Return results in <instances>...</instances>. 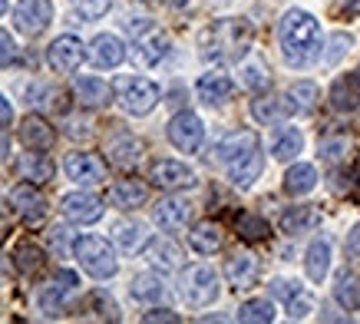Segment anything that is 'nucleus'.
I'll use <instances>...</instances> for the list:
<instances>
[{"mask_svg":"<svg viewBox=\"0 0 360 324\" xmlns=\"http://www.w3.org/2000/svg\"><path fill=\"white\" fill-rule=\"evenodd\" d=\"M278 37H281V54L291 66H307L314 63L317 54H321V23L311 17L307 11H288L284 13L281 27H278Z\"/></svg>","mask_w":360,"mask_h":324,"instance_id":"nucleus-1","label":"nucleus"},{"mask_svg":"<svg viewBox=\"0 0 360 324\" xmlns=\"http://www.w3.org/2000/svg\"><path fill=\"white\" fill-rule=\"evenodd\" d=\"M251 44V27L238 17L215 20L202 33V56L205 60H241Z\"/></svg>","mask_w":360,"mask_h":324,"instance_id":"nucleus-2","label":"nucleus"},{"mask_svg":"<svg viewBox=\"0 0 360 324\" xmlns=\"http://www.w3.org/2000/svg\"><path fill=\"white\" fill-rule=\"evenodd\" d=\"M73 255H77L79 268L93 275V278H112L116 275V251L110 249V242L99 235H83L73 242Z\"/></svg>","mask_w":360,"mask_h":324,"instance_id":"nucleus-3","label":"nucleus"},{"mask_svg":"<svg viewBox=\"0 0 360 324\" xmlns=\"http://www.w3.org/2000/svg\"><path fill=\"white\" fill-rule=\"evenodd\" d=\"M112 89H116L120 106L126 113H132V116H146L159 103V87H155L153 80H146V76H120Z\"/></svg>","mask_w":360,"mask_h":324,"instance_id":"nucleus-4","label":"nucleus"},{"mask_svg":"<svg viewBox=\"0 0 360 324\" xmlns=\"http://www.w3.org/2000/svg\"><path fill=\"white\" fill-rule=\"evenodd\" d=\"M219 275L208 268V265H192V268L182 271V298H186L192 308H205V304L219 301Z\"/></svg>","mask_w":360,"mask_h":324,"instance_id":"nucleus-5","label":"nucleus"},{"mask_svg":"<svg viewBox=\"0 0 360 324\" xmlns=\"http://www.w3.org/2000/svg\"><path fill=\"white\" fill-rule=\"evenodd\" d=\"M169 142L182 152H198L205 142V126L195 113H179L169 119Z\"/></svg>","mask_w":360,"mask_h":324,"instance_id":"nucleus-6","label":"nucleus"},{"mask_svg":"<svg viewBox=\"0 0 360 324\" xmlns=\"http://www.w3.org/2000/svg\"><path fill=\"white\" fill-rule=\"evenodd\" d=\"M103 149H106V156H110L112 166H120V169H132V166L139 162V156H142V142L136 139L129 130L116 126V130L106 136Z\"/></svg>","mask_w":360,"mask_h":324,"instance_id":"nucleus-7","label":"nucleus"},{"mask_svg":"<svg viewBox=\"0 0 360 324\" xmlns=\"http://www.w3.org/2000/svg\"><path fill=\"white\" fill-rule=\"evenodd\" d=\"M63 169H66V175L79 185H96L106 179V162L99 159V156H93V152H70L63 162Z\"/></svg>","mask_w":360,"mask_h":324,"instance_id":"nucleus-8","label":"nucleus"},{"mask_svg":"<svg viewBox=\"0 0 360 324\" xmlns=\"http://www.w3.org/2000/svg\"><path fill=\"white\" fill-rule=\"evenodd\" d=\"M53 20V7L50 0H20L17 4V30L27 33V37H37L44 33Z\"/></svg>","mask_w":360,"mask_h":324,"instance_id":"nucleus-9","label":"nucleus"},{"mask_svg":"<svg viewBox=\"0 0 360 324\" xmlns=\"http://www.w3.org/2000/svg\"><path fill=\"white\" fill-rule=\"evenodd\" d=\"M149 179H153L159 189H169V192H175V189H192V185H195V173L188 169L186 162H175V159H159L153 166Z\"/></svg>","mask_w":360,"mask_h":324,"instance_id":"nucleus-10","label":"nucleus"},{"mask_svg":"<svg viewBox=\"0 0 360 324\" xmlns=\"http://www.w3.org/2000/svg\"><path fill=\"white\" fill-rule=\"evenodd\" d=\"M63 216L70 222H77V225H89V222H96L103 216V199L93 192H70L63 195Z\"/></svg>","mask_w":360,"mask_h":324,"instance_id":"nucleus-11","label":"nucleus"},{"mask_svg":"<svg viewBox=\"0 0 360 324\" xmlns=\"http://www.w3.org/2000/svg\"><path fill=\"white\" fill-rule=\"evenodd\" d=\"M50 66H53L56 73H73L83 60V44H79L73 33H63V37H56L53 44H50V54H46Z\"/></svg>","mask_w":360,"mask_h":324,"instance_id":"nucleus-12","label":"nucleus"},{"mask_svg":"<svg viewBox=\"0 0 360 324\" xmlns=\"http://www.w3.org/2000/svg\"><path fill=\"white\" fill-rule=\"evenodd\" d=\"M153 218L162 232H182L188 225V218H192V206H188L186 199H162L155 206Z\"/></svg>","mask_w":360,"mask_h":324,"instance_id":"nucleus-13","label":"nucleus"},{"mask_svg":"<svg viewBox=\"0 0 360 324\" xmlns=\"http://www.w3.org/2000/svg\"><path fill=\"white\" fill-rule=\"evenodd\" d=\"M89 60L103 70H112V66H120L126 60V44H122L116 33H99L93 46H89Z\"/></svg>","mask_w":360,"mask_h":324,"instance_id":"nucleus-14","label":"nucleus"},{"mask_svg":"<svg viewBox=\"0 0 360 324\" xmlns=\"http://www.w3.org/2000/svg\"><path fill=\"white\" fill-rule=\"evenodd\" d=\"M11 206L17 208V216L27 218V222H40L44 212H46V199L37 192L30 182H23V185H17V189L11 192Z\"/></svg>","mask_w":360,"mask_h":324,"instance_id":"nucleus-15","label":"nucleus"},{"mask_svg":"<svg viewBox=\"0 0 360 324\" xmlns=\"http://www.w3.org/2000/svg\"><path fill=\"white\" fill-rule=\"evenodd\" d=\"M291 113H297L291 96H258L251 103V116L258 119V123H264V126H274V123L288 119Z\"/></svg>","mask_w":360,"mask_h":324,"instance_id":"nucleus-16","label":"nucleus"},{"mask_svg":"<svg viewBox=\"0 0 360 324\" xmlns=\"http://www.w3.org/2000/svg\"><path fill=\"white\" fill-rule=\"evenodd\" d=\"M262 166H264V159H262V149L255 146L251 152H245V156H238V159H231L229 166H225V173H229V179L235 185H241V189H248L258 175H262Z\"/></svg>","mask_w":360,"mask_h":324,"instance_id":"nucleus-17","label":"nucleus"},{"mask_svg":"<svg viewBox=\"0 0 360 324\" xmlns=\"http://www.w3.org/2000/svg\"><path fill=\"white\" fill-rule=\"evenodd\" d=\"M20 139L27 142V149L50 152L53 149V142H56V132L44 116H27L23 119V126H20Z\"/></svg>","mask_w":360,"mask_h":324,"instance_id":"nucleus-18","label":"nucleus"},{"mask_svg":"<svg viewBox=\"0 0 360 324\" xmlns=\"http://www.w3.org/2000/svg\"><path fill=\"white\" fill-rule=\"evenodd\" d=\"M225 278L235 285V288H251L255 278H258V258L251 251H235L225 265Z\"/></svg>","mask_w":360,"mask_h":324,"instance_id":"nucleus-19","label":"nucleus"},{"mask_svg":"<svg viewBox=\"0 0 360 324\" xmlns=\"http://www.w3.org/2000/svg\"><path fill=\"white\" fill-rule=\"evenodd\" d=\"M330 106L338 113H354L360 106V76H338L330 87Z\"/></svg>","mask_w":360,"mask_h":324,"instance_id":"nucleus-20","label":"nucleus"},{"mask_svg":"<svg viewBox=\"0 0 360 324\" xmlns=\"http://www.w3.org/2000/svg\"><path fill=\"white\" fill-rule=\"evenodd\" d=\"M317 222H321V212L314 206H291L281 216V232L288 235H304V232H314Z\"/></svg>","mask_w":360,"mask_h":324,"instance_id":"nucleus-21","label":"nucleus"},{"mask_svg":"<svg viewBox=\"0 0 360 324\" xmlns=\"http://www.w3.org/2000/svg\"><path fill=\"white\" fill-rule=\"evenodd\" d=\"M195 89H198V96L205 99L208 106H219V103H225V99L235 93V83H231L225 73H205L195 83Z\"/></svg>","mask_w":360,"mask_h":324,"instance_id":"nucleus-22","label":"nucleus"},{"mask_svg":"<svg viewBox=\"0 0 360 324\" xmlns=\"http://www.w3.org/2000/svg\"><path fill=\"white\" fill-rule=\"evenodd\" d=\"M304 268H307V278L311 281H324L330 271V242L328 238H314L307 245V255H304Z\"/></svg>","mask_w":360,"mask_h":324,"instance_id":"nucleus-23","label":"nucleus"},{"mask_svg":"<svg viewBox=\"0 0 360 324\" xmlns=\"http://www.w3.org/2000/svg\"><path fill=\"white\" fill-rule=\"evenodd\" d=\"M146 199H149V189L142 182H136V179H120L110 189V202L116 208H139Z\"/></svg>","mask_w":360,"mask_h":324,"instance_id":"nucleus-24","label":"nucleus"},{"mask_svg":"<svg viewBox=\"0 0 360 324\" xmlns=\"http://www.w3.org/2000/svg\"><path fill=\"white\" fill-rule=\"evenodd\" d=\"M258 146V136L248 130H238V132H231V136H225V139L219 142V162L221 166H229L231 159H238V156H245V152H251Z\"/></svg>","mask_w":360,"mask_h":324,"instance_id":"nucleus-25","label":"nucleus"},{"mask_svg":"<svg viewBox=\"0 0 360 324\" xmlns=\"http://www.w3.org/2000/svg\"><path fill=\"white\" fill-rule=\"evenodd\" d=\"M146 258L159 271H175L179 261H182V251H179V245L169 242V238H155V242H149V255H146Z\"/></svg>","mask_w":360,"mask_h":324,"instance_id":"nucleus-26","label":"nucleus"},{"mask_svg":"<svg viewBox=\"0 0 360 324\" xmlns=\"http://www.w3.org/2000/svg\"><path fill=\"white\" fill-rule=\"evenodd\" d=\"M20 175L23 179H30L33 185L50 182V179H53V162L46 159L44 152H37V149L23 152L20 156Z\"/></svg>","mask_w":360,"mask_h":324,"instance_id":"nucleus-27","label":"nucleus"},{"mask_svg":"<svg viewBox=\"0 0 360 324\" xmlns=\"http://www.w3.org/2000/svg\"><path fill=\"white\" fill-rule=\"evenodd\" d=\"M317 185V169L311 162H297L284 175V192L288 195H307Z\"/></svg>","mask_w":360,"mask_h":324,"instance_id":"nucleus-28","label":"nucleus"},{"mask_svg":"<svg viewBox=\"0 0 360 324\" xmlns=\"http://www.w3.org/2000/svg\"><path fill=\"white\" fill-rule=\"evenodd\" d=\"M139 60L146 66H155L159 60H162L165 54H169V37L165 33H159L153 27V30H146V33H139Z\"/></svg>","mask_w":360,"mask_h":324,"instance_id":"nucleus-29","label":"nucleus"},{"mask_svg":"<svg viewBox=\"0 0 360 324\" xmlns=\"http://www.w3.org/2000/svg\"><path fill=\"white\" fill-rule=\"evenodd\" d=\"M73 89H77V96L83 106H103V103H110V83H103V80H96V76H79L77 83H73Z\"/></svg>","mask_w":360,"mask_h":324,"instance_id":"nucleus-30","label":"nucleus"},{"mask_svg":"<svg viewBox=\"0 0 360 324\" xmlns=\"http://www.w3.org/2000/svg\"><path fill=\"white\" fill-rule=\"evenodd\" d=\"M188 245H192L198 255H215V251L221 249V228L215 225V222H202V225L192 228Z\"/></svg>","mask_w":360,"mask_h":324,"instance_id":"nucleus-31","label":"nucleus"},{"mask_svg":"<svg viewBox=\"0 0 360 324\" xmlns=\"http://www.w3.org/2000/svg\"><path fill=\"white\" fill-rule=\"evenodd\" d=\"M116 245L122 251H139L149 245V228L142 222H120L116 225Z\"/></svg>","mask_w":360,"mask_h":324,"instance_id":"nucleus-32","label":"nucleus"},{"mask_svg":"<svg viewBox=\"0 0 360 324\" xmlns=\"http://www.w3.org/2000/svg\"><path fill=\"white\" fill-rule=\"evenodd\" d=\"M301 146H304V136L295 130V126H288V130H281L278 136H274L271 142V152H274V159H281V162H291L301 152Z\"/></svg>","mask_w":360,"mask_h":324,"instance_id":"nucleus-33","label":"nucleus"},{"mask_svg":"<svg viewBox=\"0 0 360 324\" xmlns=\"http://www.w3.org/2000/svg\"><path fill=\"white\" fill-rule=\"evenodd\" d=\"M132 298H136V301H146V304L165 301L162 278H155V275H139V278H132Z\"/></svg>","mask_w":360,"mask_h":324,"instance_id":"nucleus-34","label":"nucleus"},{"mask_svg":"<svg viewBox=\"0 0 360 324\" xmlns=\"http://www.w3.org/2000/svg\"><path fill=\"white\" fill-rule=\"evenodd\" d=\"M334 298H338L340 308L357 311V308H360V278H357V275L344 271V275L338 278V285H334Z\"/></svg>","mask_w":360,"mask_h":324,"instance_id":"nucleus-35","label":"nucleus"},{"mask_svg":"<svg viewBox=\"0 0 360 324\" xmlns=\"http://www.w3.org/2000/svg\"><path fill=\"white\" fill-rule=\"evenodd\" d=\"M235 228H238V235L245 238V242H264L268 238V222H264L262 216H255V212H241L238 218H235Z\"/></svg>","mask_w":360,"mask_h":324,"instance_id":"nucleus-36","label":"nucleus"},{"mask_svg":"<svg viewBox=\"0 0 360 324\" xmlns=\"http://www.w3.org/2000/svg\"><path fill=\"white\" fill-rule=\"evenodd\" d=\"M238 321H258V324H268L274 321V304L268 298H251L238 308Z\"/></svg>","mask_w":360,"mask_h":324,"instance_id":"nucleus-37","label":"nucleus"},{"mask_svg":"<svg viewBox=\"0 0 360 324\" xmlns=\"http://www.w3.org/2000/svg\"><path fill=\"white\" fill-rule=\"evenodd\" d=\"M17 268H20L23 275H37V271L44 268V251H40V245L20 242V245H17Z\"/></svg>","mask_w":360,"mask_h":324,"instance_id":"nucleus-38","label":"nucleus"},{"mask_svg":"<svg viewBox=\"0 0 360 324\" xmlns=\"http://www.w3.org/2000/svg\"><path fill=\"white\" fill-rule=\"evenodd\" d=\"M288 96H291V103H295L297 113H311V109L317 106V87L311 83V80H301V83H295Z\"/></svg>","mask_w":360,"mask_h":324,"instance_id":"nucleus-39","label":"nucleus"},{"mask_svg":"<svg viewBox=\"0 0 360 324\" xmlns=\"http://www.w3.org/2000/svg\"><path fill=\"white\" fill-rule=\"evenodd\" d=\"M350 152V139L347 136H328V139H321V159L330 162V166H338V162L347 159Z\"/></svg>","mask_w":360,"mask_h":324,"instance_id":"nucleus-40","label":"nucleus"},{"mask_svg":"<svg viewBox=\"0 0 360 324\" xmlns=\"http://www.w3.org/2000/svg\"><path fill=\"white\" fill-rule=\"evenodd\" d=\"M112 0H73V7H77L83 17H89V20H99L103 13L110 11Z\"/></svg>","mask_w":360,"mask_h":324,"instance_id":"nucleus-41","label":"nucleus"},{"mask_svg":"<svg viewBox=\"0 0 360 324\" xmlns=\"http://www.w3.org/2000/svg\"><path fill=\"white\" fill-rule=\"evenodd\" d=\"M347 50H350V37H347V33H334V37H330V50L324 54V63L334 66L340 56L347 54Z\"/></svg>","mask_w":360,"mask_h":324,"instance_id":"nucleus-42","label":"nucleus"},{"mask_svg":"<svg viewBox=\"0 0 360 324\" xmlns=\"http://www.w3.org/2000/svg\"><path fill=\"white\" fill-rule=\"evenodd\" d=\"M297 292H301L297 281H288V278H274L271 281V294L274 298H281V301H295Z\"/></svg>","mask_w":360,"mask_h":324,"instance_id":"nucleus-43","label":"nucleus"},{"mask_svg":"<svg viewBox=\"0 0 360 324\" xmlns=\"http://www.w3.org/2000/svg\"><path fill=\"white\" fill-rule=\"evenodd\" d=\"M245 87L248 89H258V87H268V73H264L262 66H245Z\"/></svg>","mask_w":360,"mask_h":324,"instance_id":"nucleus-44","label":"nucleus"},{"mask_svg":"<svg viewBox=\"0 0 360 324\" xmlns=\"http://www.w3.org/2000/svg\"><path fill=\"white\" fill-rule=\"evenodd\" d=\"M13 60H17V46H13L11 33H4V30H0V66L13 63Z\"/></svg>","mask_w":360,"mask_h":324,"instance_id":"nucleus-45","label":"nucleus"},{"mask_svg":"<svg viewBox=\"0 0 360 324\" xmlns=\"http://www.w3.org/2000/svg\"><path fill=\"white\" fill-rule=\"evenodd\" d=\"M344 249H347V258L354 261V265H360V225L350 228L347 242H344Z\"/></svg>","mask_w":360,"mask_h":324,"instance_id":"nucleus-46","label":"nucleus"},{"mask_svg":"<svg viewBox=\"0 0 360 324\" xmlns=\"http://www.w3.org/2000/svg\"><path fill=\"white\" fill-rule=\"evenodd\" d=\"M142 321H149V324H153V321H179V314H172V311H165V308H162V311L142 314Z\"/></svg>","mask_w":360,"mask_h":324,"instance_id":"nucleus-47","label":"nucleus"},{"mask_svg":"<svg viewBox=\"0 0 360 324\" xmlns=\"http://www.w3.org/2000/svg\"><path fill=\"white\" fill-rule=\"evenodd\" d=\"M11 119H13V106H11V103H7V96L0 93V126H7Z\"/></svg>","mask_w":360,"mask_h":324,"instance_id":"nucleus-48","label":"nucleus"},{"mask_svg":"<svg viewBox=\"0 0 360 324\" xmlns=\"http://www.w3.org/2000/svg\"><path fill=\"white\" fill-rule=\"evenodd\" d=\"M338 11L354 17V13H360V0H338Z\"/></svg>","mask_w":360,"mask_h":324,"instance_id":"nucleus-49","label":"nucleus"},{"mask_svg":"<svg viewBox=\"0 0 360 324\" xmlns=\"http://www.w3.org/2000/svg\"><path fill=\"white\" fill-rule=\"evenodd\" d=\"M50 242H53V249H60V255H66V228H53V235H50Z\"/></svg>","mask_w":360,"mask_h":324,"instance_id":"nucleus-50","label":"nucleus"},{"mask_svg":"<svg viewBox=\"0 0 360 324\" xmlns=\"http://www.w3.org/2000/svg\"><path fill=\"white\" fill-rule=\"evenodd\" d=\"M307 311H311V304L307 301H291V318H304Z\"/></svg>","mask_w":360,"mask_h":324,"instance_id":"nucleus-51","label":"nucleus"},{"mask_svg":"<svg viewBox=\"0 0 360 324\" xmlns=\"http://www.w3.org/2000/svg\"><path fill=\"white\" fill-rule=\"evenodd\" d=\"M7 159V132H0V162Z\"/></svg>","mask_w":360,"mask_h":324,"instance_id":"nucleus-52","label":"nucleus"},{"mask_svg":"<svg viewBox=\"0 0 360 324\" xmlns=\"http://www.w3.org/2000/svg\"><path fill=\"white\" fill-rule=\"evenodd\" d=\"M4 11H7V0H0V17H4Z\"/></svg>","mask_w":360,"mask_h":324,"instance_id":"nucleus-53","label":"nucleus"},{"mask_svg":"<svg viewBox=\"0 0 360 324\" xmlns=\"http://www.w3.org/2000/svg\"><path fill=\"white\" fill-rule=\"evenodd\" d=\"M172 4H186V0H172Z\"/></svg>","mask_w":360,"mask_h":324,"instance_id":"nucleus-54","label":"nucleus"},{"mask_svg":"<svg viewBox=\"0 0 360 324\" xmlns=\"http://www.w3.org/2000/svg\"><path fill=\"white\" fill-rule=\"evenodd\" d=\"M357 76H360V73H357Z\"/></svg>","mask_w":360,"mask_h":324,"instance_id":"nucleus-55","label":"nucleus"}]
</instances>
